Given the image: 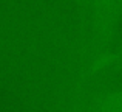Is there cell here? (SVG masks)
Returning a JSON list of instances; mask_svg holds the SVG:
<instances>
[{"label":"cell","mask_w":122,"mask_h":112,"mask_svg":"<svg viewBox=\"0 0 122 112\" xmlns=\"http://www.w3.org/2000/svg\"><path fill=\"white\" fill-rule=\"evenodd\" d=\"M88 112H122V84L97 94L90 103Z\"/></svg>","instance_id":"2"},{"label":"cell","mask_w":122,"mask_h":112,"mask_svg":"<svg viewBox=\"0 0 122 112\" xmlns=\"http://www.w3.org/2000/svg\"><path fill=\"white\" fill-rule=\"evenodd\" d=\"M91 33L86 73L94 76L116 64V34L122 22V0H91Z\"/></svg>","instance_id":"1"},{"label":"cell","mask_w":122,"mask_h":112,"mask_svg":"<svg viewBox=\"0 0 122 112\" xmlns=\"http://www.w3.org/2000/svg\"><path fill=\"white\" fill-rule=\"evenodd\" d=\"M79 3H82V5H85V6H90V3H91V0H77Z\"/></svg>","instance_id":"3"}]
</instances>
